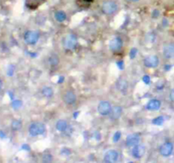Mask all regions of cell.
I'll return each instance as SVG.
<instances>
[{
  "instance_id": "18",
  "label": "cell",
  "mask_w": 174,
  "mask_h": 163,
  "mask_svg": "<svg viewBox=\"0 0 174 163\" xmlns=\"http://www.w3.org/2000/svg\"><path fill=\"white\" fill-rule=\"evenodd\" d=\"M54 18L58 22H63L65 21L67 18L66 13L64 10H57L54 13Z\"/></svg>"
},
{
  "instance_id": "19",
  "label": "cell",
  "mask_w": 174,
  "mask_h": 163,
  "mask_svg": "<svg viewBox=\"0 0 174 163\" xmlns=\"http://www.w3.org/2000/svg\"><path fill=\"white\" fill-rule=\"evenodd\" d=\"M42 94L45 98H51L54 95V90L49 86H44L42 89Z\"/></svg>"
},
{
  "instance_id": "17",
  "label": "cell",
  "mask_w": 174,
  "mask_h": 163,
  "mask_svg": "<svg viewBox=\"0 0 174 163\" xmlns=\"http://www.w3.org/2000/svg\"><path fill=\"white\" fill-rule=\"evenodd\" d=\"M55 127L59 132L61 133H64L68 129V123L66 120L64 119H61V120H58L55 124Z\"/></svg>"
},
{
  "instance_id": "11",
  "label": "cell",
  "mask_w": 174,
  "mask_h": 163,
  "mask_svg": "<svg viewBox=\"0 0 174 163\" xmlns=\"http://www.w3.org/2000/svg\"><path fill=\"white\" fill-rule=\"evenodd\" d=\"M146 152V149L144 145H137L132 147V155L133 158L135 159H141Z\"/></svg>"
},
{
  "instance_id": "4",
  "label": "cell",
  "mask_w": 174,
  "mask_h": 163,
  "mask_svg": "<svg viewBox=\"0 0 174 163\" xmlns=\"http://www.w3.org/2000/svg\"><path fill=\"white\" fill-rule=\"evenodd\" d=\"M40 37V34L37 31L29 30L24 34V40L29 45H34L38 42Z\"/></svg>"
},
{
  "instance_id": "30",
  "label": "cell",
  "mask_w": 174,
  "mask_h": 163,
  "mask_svg": "<svg viewBox=\"0 0 174 163\" xmlns=\"http://www.w3.org/2000/svg\"><path fill=\"white\" fill-rule=\"evenodd\" d=\"M128 2H130V3H133V4H135V3H138V2H140L141 0H127Z\"/></svg>"
},
{
  "instance_id": "25",
  "label": "cell",
  "mask_w": 174,
  "mask_h": 163,
  "mask_svg": "<svg viewBox=\"0 0 174 163\" xmlns=\"http://www.w3.org/2000/svg\"><path fill=\"white\" fill-rule=\"evenodd\" d=\"M121 133L120 132H117L115 134H114V136H113V141L114 142H117V141H119V139H120V138H121Z\"/></svg>"
},
{
  "instance_id": "2",
  "label": "cell",
  "mask_w": 174,
  "mask_h": 163,
  "mask_svg": "<svg viewBox=\"0 0 174 163\" xmlns=\"http://www.w3.org/2000/svg\"><path fill=\"white\" fill-rule=\"evenodd\" d=\"M46 131V127L45 125L40 122V121H36L33 122L30 126H29L28 132L30 135L33 137H37V136L42 135Z\"/></svg>"
},
{
  "instance_id": "27",
  "label": "cell",
  "mask_w": 174,
  "mask_h": 163,
  "mask_svg": "<svg viewBox=\"0 0 174 163\" xmlns=\"http://www.w3.org/2000/svg\"><path fill=\"white\" fill-rule=\"evenodd\" d=\"M143 81H144V83L146 84H149L150 83V82H151V78H150V77L149 76H144L143 77Z\"/></svg>"
},
{
  "instance_id": "22",
  "label": "cell",
  "mask_w": 174,
  "mask_h": 163,
  "mask_svg": "<svg viewBox=\"0 0 174 163\" xmlns=\"http://www.w3.org/2000/svg\"><path fill=\"white\" fill-rule=\"evenodd\" d=\"M164 121V117H162V116H160V117H157L154 118V119L152 120V123H153L154 125H156V126H161V125L163 124Z\"/></svg>"
},
{
  "instance_id": "33",
  "label": "cell",
  "mask_w": 174,
  "mask_h": 163,
  "mask_svg": "<svg viewBox=\"0 0 174 163\" xmlns=\"http://www.w3.org/2000/svg\"><path fill=\"white\" fill-rule=\"evenodd\" d=\"M2 87H3V83H2V81L0 79V90L2 89Z\"/></svg>"
},
{
  "instance_id": "28",
  "label": "cell",
  "mask_w": 174,
  "mask_h": 163,
  "mask_svg": "<svg viewBox=\"0 0 174 163\" xmlns=\"http://www.w3.org/2000/svg\"><path fill=\"white\" fill-rule=\"evenodd\" d=\"M160 15V11L158 9H155L152 13V17L153 18H157L158 16Z\"/></svg>"
},
{
  "instance_id": "10",
  "label": "cell",
  "mask_w": 174,
  "mask_h": 163,
  "mask_svg": "<svg viewBox=\"0 0 174 163\" xmlns=\"http://www.w3.org/2000/svg\"><path fill=\"white\" fill-rule=\"evenodd\" d=\"M118 158H119V153L117 150L110 149V150H108L104 155V161L107 163H114L117 161Z\"/></svg>"
},
{
  "instance_id": "3",
  "label": "cell",
  "mask_w": 174,
  "mask_h": 163,
  "mask_svg": "<svg viewBox=\"0 0 174 163\" xmlns=\"http://www.w3.org/2000/svg\"><path fill=\"white\" fill-rule=\"evenodd\" d=\"M62 45L66 50H73L77 45V37L74 34H67L62 40Z\"/></svg>"
},
{
  "instance_id": "21",
  "label": "cell",
  "mask_w": 174,
  "mask_h": 163,
  "mask_svg": "<svg viewBox=\"0 0 174 163\" xmlns=\"http://www.w3.org/2000/svg\"><path fill=\"white\" fill-rule=\"evenodd\" d=\"M22 127V122L20 120H13L11 122V128L13 131H19Z\"/></svg>"
},
{
  "instance_id": "9",
  "label": "cell",
  "mask_w": 174,
  "mask_h": 163,
  "mask_svg": "<svg viewBox=\"0 0 174 163\" xmlns=\"http://www.w3.org/2000/svg\"><path fill=\"white\" fill-rule=\"evenodd\" d=\"M123 45V39L121 37H116L112 38L110 41V43H109V48L110 49L112 52H117L119 50L122 49Z\"/></svg>"
},
{
  "instance_id": "31",
  "label": "cell",
  "mask_w": 174,
  "mask_h": 163,
  "mask_svg": "<svg viewBox=\"0 0 174 163\" xmlns=\"http://www.w3.org/2000/svg\"><path fill=\"white\" fill-rule=\"evenodd\" d=\"M0 137H1V138H5V133H2V131H0Z\"/></svg>"
},
{
  "instance_id": "1",
  "label": "cell",
  "mask_w": 174,
  "mask_h": 163,
  "mask_svg": "<svg viewBox=\"0 0 174 163\" xmlns=\"http://www.w3.org/2000/svg\"><path fill=\"white\" fill-rule=\"evenodd\" d=\"M119 5L116 0H104L101 5V11L106 15H112L117 12Z\"/></svg>"
},
{
  "instance_id": "6",
  "label": "cell",
  "mask_w": 174,
  "mask_h": 163,
  "mask_svg": "<svg viewBox=\"0 0 174 163\" xmlns=\"http://www.w3.org/2000/svg\"><path fill=\"white\" fill-rule=\"evenodd\" d=\"M174 149L173 144L172 142H165L164 144L160 145L159 148L160 154L164 157H168L172 154Z\"/></svg>"
},
{
  "instance_id": "23",
  "label": "cell",
  "mask_w": 174,
  "mask_h": 163,
  "mask_svg": "<svg viewBox=\"0 0 174 163\" xmlns=\"http://www.w3.org/2000/svg\"><path fill=\"white\" fill-rule=\"evenodd\" d=\"M52 155L50 154H46L44 155L43 156H42V161H44V162H50L52 161Z\"/></svg>"
},
{
  "instance_id": "32",
  "label": "cell",
  "mask_w": 174,
  "mask_h": 163,
  "mask_svg": "<svg viewBox=\"0 0 174 163\" xmlns=\"http://www.w3.org/2000/svg\"><path fill=\"white\" fill-rule=\"evenodd\" d=\"M165 67H166V70L168 71L171 69V67H172V66H171V65H166V66H165Z\"/></svg>"
},
{
  "instance_id": "8",
  "label": "cell",
  "mask_w": 174,
  "mask_h": 163,
  "mask_svg": "<svg viewBox=\"0 0 174 163\" xmlns=\"http://www.w3.org/2000/svg\"><path fill=\"white\" fill-rule=\"evenodd\" d=\"M63 101L67 105H72L76 102V93L72 90H67L65 93H63Z\"/></svg>"
},
{
  "instance_id": "15",
  "label": "cell",
  "mask_w": 174,
  "mask_h": 163,
  "mask_svg": "<svg viewBox=\"0 0 174 163\" xmlns=\"http://www.w3.org/2000/svg\"><path fill=\"white\" fill-rule=\"evenodd\" d=\"M123 111V107L120 106V105H116V106L112 107L111 111L110 113V119L113 120V121L118 120L120 117H122Z\"/></svg>"
},
{
  "instance_id": "26",
  "label": "cell",
  "mask_w": 174,
  "mask_h": 163,
  "mask_svg": "<svg viewBox=\"0 0 174 163\" xmlns=\"http://www.w3.org/2000/svg\"><path fill=\"white\" fill-rule=\"evenodd\" d=\"M137 52H138V50H137V49H135V48H133L132 50L130 51V57H131L132 59H133V58H135Z\"/></svg>"
},
{
  "instance_id": "14",
  "label": "cell",
  "mask_w": 174,
  "mask_h": 163,
  "mask_svg": "<svg viewBox=\"0 0 174 163\" xmlns=\"http://www.w3.org/2000/svg\"><path fill=\"white\" fill-rule=\"evenodd\" d=\"M161 106V102L160 100L157 99H152L146 105V109L151 111H158Z\"/></svg>"
},
{
  "instance_id": "13",
  "label": "cell",
  "mask_w": 174,
  "mask_h": 163,
  "mask_svg": "<svg viewBox=\"0 0 174 163\" xmlns=\"http://www.w3.org/2000/svg\"><path fill=\"white\" fill-rule=\"evenodd\" d=\"M140 136L137 133H132L127 137L126 139V145L128 147H133L140 143Z\"/></svg>"
},
{
  "instance_id": "16",
  "label": "cell",
  "mask_w": 174,
  "mask_h": 163,
  "mask_svg": "<svg viewBox=\"0 0 174 163\" xmlns=\"http://www.w3.org/2000/svg\"><path fill=\"white\" fill-rule=\"evenodd\" d=\"M117 88L121 92V93H127V89H128V83H127V80L120 78L117 82Z\"/></svg>"
},
{
  "instance_id": "7",
  "label": "cell",
  "mask_w": 174,
  "mask_h": 163,
  "mask_svg": "<svg viewBox=\"0 0 174 163\" xmlns=\"http://www.w3.org/2000/svg\"><path fill=\"white\" fill-rule=\"evenodd\" d=\"M160 64V59L157 55H149L144 60V65L147 68H155Z\"/></svg>"
},
{
  "instance_id": "12",
  "label": "cell",
  "mask_w": 174,
  "mask_h": 163,
  "mask_svg": "<svg viewBox=\"0 0 174 163\" xmlns=\"http://www.w3.org/2000/svg\"><path fill=\"white\" fill-rule=\"evenodd\" d=\"M162 54L166 59L171 60L174 58V44L173 43H167L163 47Z\"/></svg>"
},
{
  "instance_id": "24",
  "label": "cell",
  "mask_w": 174,
  "mask_h": 163,
  "mask_svg": "<svg viewBox=\"0 0 174 163\" xmlns=\"http://www.w3.org/2000/svg\"><path fill=\"white\" fill-rule=\"evenodd\" d=\"M22 103L20 100H14V102L12 103V106L14 108V109H18L21 106Z\"/></svg>"
},
{
  "instance_id": "29",
  "label": "cell",
  "mask_w": 174,
  "mask_h": 163,
  "mask_svg": "<svg viewBox=\"0 0 174 163\" xmlns=\"http://www.w3.org/2000/svg\"><path fill=\"white\" fill-rule=\"evenodd\" d=\"M170 99L174 103V89H172V91L170 92Z\"/></svg>"
},
{
  "instance_id": "5",
  "label": "cell",
  "mask_w": 174,
  "mask_h": 163,
  "mask_svg": "<svg viewBox=\"0 0 174 163\" xmlns=\"http://www.w3.org/2000/svg\"><path fill=\"white\" fill-rule=\"evenodd\" d=\"M111 109H112V106H111L110 103L109 101H106V100L100 101L98 105V112H99V115L104 116V117L109 116L111 111Z\"/></svg>"
},
{
  "instance_id": "20",
  "label": "cell",
  "mask_w": 174,
  "mask_h": 163,
  "mask_svg": "<svg viewBox=\"0 0 174 163\" xmlns=\"http://www.w3.org/2000/svg\"><path fill=\"white\" fill-rule=\"evenodd\" d=\"M48 63L51 66H56L60 63V58L56 54H52L51 55L48 57Z\"/></svg>"
},
{
  "instance_id": "34",
  "label": "cell",
  "mask_w": 174,
  "mask_h": 163,
  "mask_svg": "<svg viewBox=\"0 0 174 163\" xmlns=\"http://www.w3.org/2000/svg\"><path fill=\"white\" fill-rule=\"evenodd\" d=\"M35 1H41V0H35Z\"/></svg>"
}]
</instances>
